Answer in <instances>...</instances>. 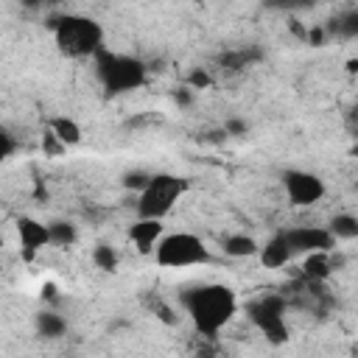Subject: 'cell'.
<instances>
[{
    "mask_svg": "<svg viewBox=\"0 0 358 358\" xmlns=\"http://www.w3.org/2000/svg\"><path fill=\"white\" fill-rule=\"evenodd\" d=\"M327 229H330V235H333L336 241H352V238H358V218L341 213V215H336V218L330 221Z\"/></svg>",
    "mask_w": 358,
    "mask_h": 358,
    "instance_id": "9a60e30c",
    "label": "cell"
},
{
    "mask_svg": "<svg viewBox=\"0 0 358 358\" xmlns=\"http://www.w3.org/2000/svg\"><path fill=\"white\" fill-rule=\"evenodd\" d=\"M190 87L193 90H201V87H210V76L207 73H201V70H196V73H190Z\"/></svg>",
    "mask_w": 358,
    "mask_h": 358,
    "instance_id": "7402d4cb",
    "label": "cell"
},
{
    "mask_svg": "<svg viewBox=\"0 0 358 358\" xmlns=\"http://www.w3.org/2000/svg\"><path fill=\"white\" fill-rule=\"evenodd\" d=\"M14 148H17V140L0 126V162H6V159L14 154Z\"/></svg>",
    "mask_w": 358,
    "mask_h": 358,
    "instance_id": "44dd1931",
    "label": "cell"
},
{
    "mask_svg": "<svg viewBox=\"0 0 358 358\" xmlns=\"http://www.w3.org/2000/svg\"><path fill=\"white\" fill-rule=\"evenodd\" d=\"M92 59H95L98 81H101L106 95H126V92H134V90H140L145 84L148 67L137 56L115 53V50L101 48Z\"/></svg>",
    "mask_w": 358,
    "mask_h": 358,
    "instance_id": "3957f363",
    "label": "cell"
},
{
    "mask_svg": "<svg viewBox=\"0 0 358 358\" xmlns=\"http://www.w3.org/2000/svg\"><path fill=\"white\" fill-rule=\"evenodd\" d=\"M145 182H148L145 173H129V176H126V187H137V190H140Z\"/></svg>",
    "mask_w": 358,
    "mask_h": 358,
    "instance_id": "603a6c76",
    "label": "cell"
},
{
    "mask_svg": "<svg viewBox=\"0 0 358 358\" xmlns=\"http://www.w3.org/2000/svg\"><path fill=\"white\" fill-rule=\"evenodd\" d=\"M285 308L288 302L280 294H266L255 302H249L246 313L252 319V324L274 344H282L288 338V324H285Z\"/></svg>",
    "mask_w": 358,
    "mask_h": 358,
    "instance_id": "8992f818",
    "label": "cell"
},
{
    "mask_svg": "<svg viewBox=\"0 0 358 358\" xmlns=\"http://www.w3.org/2000/svg\"><path fill=\"white\" fill-rule=\"evenodd\" d=\"M282 190L288 196V201L294 207H310L316 201L324 199V179L316 176L313 171H302V168H291L282 173Z\"/></svg>",
    "mask_w": 358,
    "mask_h": 358,
    "instance_id": "52a82bcc",
    "label": "cell"
},
{
    "mask_svg": "<svg viewBox=\"0 0 358 358\" xmlns=\"http://www.w3.org/2000/svg\"><path fill=\"white\" fill-rule=\"evenodd\" d=\"M53 42L67 59H90L103 48V28L87 14H62L53 20Z\"/></svg>",
    "mask_w": 358,
    "mask_h": 358,
    "instance_id": "7a4b0ae2",
    "label": "cell"
},
{
    "mask_svg": "<svg viewBox=\"0 0 358 358\" xmlns=\"http://www.w3.org/2000/svg\"><path fill=\"white\" fill-rule=\"evenodd\" d=\"M92 263H95L101 271H115V268H117V252H115L112 246H106V243H98V246L92 249Z\"/></svg>",
    "mask_w": 358,
    "mask_h": 358,
    "instance_id": "ac0fdd59",
    "label": "cell"
},
{
    "mask_svg": "<svg viewBox=\"0 0 358 358\" xmlns=\"http://www.w3.org/2000/svg\"><path fill=\"white\" fill-rule=\"evenodd\" d=\"M257 241L252 235H229L224 238V255L227 257H252L257 255Z\"/></svg>",
    "mask_w": 358,
    "mask_h": 358,
    "instance_id": "4fadbf2b",
    "label": "cell"
},
{
    "mask_svg": "<svg viewBox=\"0 0 358 358\" xmlns=\"http://www.w3.org/2000/svg\"><path fill=\"white\" fill-rule=\"evenodd\" d=\"M20 3H22V6H31V8H34V6H39L42 0H20Z\"/></svg>",
    "mask_w": 358,
    "mask_h": 358,
    "instance_id": "cb8c5ba5",
    "label": "cell"
},
{
    "mask_svg": "<svg viewBox=\"0 0 358 358\" xmlns=\"http://www.w3.org/2000/svg\"><path fill=\"white\" fill-rule=\"evenodd\" d=\"M64 330H67L64 316H59V313H53V310H42V313L36 316V333H39V336H45V338H59V336H64Z\"/></svg>",
    "mask_w": 358,
    "mask_h": 358,
    "instance_id": "5bb4252c",
    "label": "cell"
},
{
    "mask_svg": "<svg viewBox=\"0 0 358 358\" xmlns=\"http://www.w3.org/2000/svg\"><path fill=\"white\" fill-rule=\"evenodd\" d=\"M76 227L73 224H67V221H53V224H48V238H50V243L53 246H73L76 243Z\"/></svg>",
    "mask_w": 358,
    "mask_h": 358,
    "instance_id": "2e32d148",
    "label": "cell"
},
{
    "mask_svg": "<svg viewBox=\"0 0 358 358\" xmlns=\"http://www.w3.org/2000/svg\"><path fill=\"white\" fill-rule=\"evenodd\" d=\"M50 137L59 140L62 145H76V143H81V126L73 117H53L50 120Z\"/></svg>",
    "mask_w": 358,
    "mask_h": 358,
    "instance_id": "7c38bea8",
    "label": "cell"
},
{
    "mask_svg": "<svg viewBox=\"0 0 358 358\" xmlns=\"http://www.w3.org/2000/svg\"><path fill=\"white\" fill-rule=\"evenodd\" d=\"M182 308L201 336H218L238 310V296L224 282H201L182 291Z\"/></svg>",
    "mask_w": 358,
    "mask_h": 358,
    "instance_id": "6da1fadb",
    "label": "cell"
},
{
    "mask_svg": "<svg viewBox=\"0 0 358 358\" xmlns=\"http://www.w3.org/2000/svg\"><path fill=\"white\" fill-rule=\"evenodd\" d=\"M185 193H187V179H182L176 173H154L140 187L137 215L140 218H157V221H162L176 207V201Z\"/></svg>",
    "mask_w": 358,
    "mask_h": 358,
    "instance_id": "277c9868",
    "label": "cell"
},
{
    "mask_svg": "<svg viewBox=\"0 0 358 358\" xmlns=\"http://www.w3.org/2000/svg\"><path fill=\"white\" fill-rule=\"evenodd\" d=\"M336 31L341 34V36H355L358 34V17L350 11V14H344L338 22H336Z\"/></svg>",
    "mask_w": 358,
    "mask_h": 358,
    "instance_id": "ffe728a7",
    "label": "cell"
},
{
    "mask_svg": "<svg viewBox=\"0 0 358 358\" xmlns=\"http://www.w3.org/2000/svg\"><path fill=\"white\" fill-rule=\"evenodd\" d=\"M154 257L162 268H190V266H204L210 260V252L204 241L193 232H168L159 235L154 243Z\"/></svg>",
    "mask_w": 358,
    "mask_h": 358,
    "instance_id": "5b68a950",
    "label": "cell"
},
{
    "mask_svg": "<svg viewBox=\"0 0 358 358\" xmlns=\"http://www.w3.org/2000/svg\"><path fill=\"white\" fill-rule=\"evenodd\" d=\"M129 235H131V241L137 243L140 252H151L154 243L162 235V221H157V218H137V224L131 227Z\"/></svg>",
    "mask_w": 358,
    "mask_h": 358,
    "instance_id": "8fae6325",
    "label": "cell"
},
{
    "mask_svg": "<svg viewBox=\"0 0 358 358\" xmlns=\"http://www.w3.org/2000/svg\"><path fill=\"white\" fill-rule=\"evenodd\" d=\"M327 266H330V263H327V252H310L308 260H305V277H310V280H324V277L330 274Z\"/></svg>",
    "mask_w": 358,
    "mask_h": 358,
    "instance_id": "e0dca14e",
    "label": "cell"
},
{
    "mask_svg": "<svg viewBox=\"0 0 358 358\" xmlns=\"http://www.w3.org/2000/svg\"><path fill=\"white\" fill-rule=\"evenodd\" d=\"M257 255H260V263H263L266 268H282V266H288V263L294 260V255H291V249H288L282 232H274V235L257 249Z\"/></svg>",
    "mask_w": 358,
    "mask_h": 358,
    "instance_id": "9c48e42d",
    "label": "cell"
},
{
    "mask_svg": "<svg viewBox=\"0 0 358 358\" xmlns=\"http://www.w3.org/2000/svg\"><path fill=\"white\" fill-rule=\"evenodd\" d=\"M17 235H20V243H22L25 249H31V252L50 243V238H48V224H42V221H36V218H28V215H22V218L17 221Z\"/></svg>",
    "mask_w": 358,
    "mask_h": 358,
    "instance_id": "30bf717a",
    "label": "cell"
},
{
    "mask_svg": "<svg viewBox=\"0 0 358 358\" xmlns=\"http://www.w3.org/2000/svg\"><path fill=\"white\" fill-rule=\"evenodd\" d=\"M291 255H310V252H330L336 246V238L330 235L327 227H288L280 229Z\"/></svg>",
    "mask_w": 358,
    "mask_h": 358,
    "instance_id": "ba28073f",
    "label": "cell"
},
{
    "mask_svg": "<svg viewBox=\"0 0 358 358\" xmlns=\"http://www.w3.org/2000/svg\"><path fill=\"white\" fill-rule=\"evenodd\" d=\"M266 6L280 11H305V8H313L316 0H266Z\"/></svg>",
    "mask_w": 358,
    "mask_h": 358,
    "instance_id": "d6986e66",
    "label": "cell"
}]
</instances>
